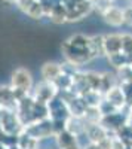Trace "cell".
I'll list each match as a JSON object with an SVG mask.
<instances>
[{"label":"cell","instance_id":"obj_1","mask_svg":"<svg viewBox=\"0 0 132 149\" xmlns=\"http://www.w3.org/2000/svg\"><path fill=\"white\" fill-rule=\"evenodd\" d=\"M61 51H63L65 61H68V63L74 64L77 67L94 60L91 46H89V36L80 34V33L68 37L63 43Z\"/></svg>","mask_w":132,"mask_h":149},{"label":"cell","instance_id":"obj_2","mask_svg":"<svg viewBox=\"0 0 132 149\" xmlns=\"http://www.w3.org/2000/svg\"><path fill=\"white\" fill-rule=\"evenodd\" d=\"M0 128L3 133L10 134V136H18L22 130L24 125L16 113V110L14 109H0Z\"/></svg>","mask_w":132,"mask_h":149},{"label":"cell","instance_id":"obj_3","mask_svg":"<svg viewBox=\"0 0 132 149\" xmlns=\"http://www.w3.org/2000/svg\"><path fill=\"white\" fill-rule=\"evenodd\" d=\"M24 131L28 133L31 137L42 140V139H47V137H54L55 136V130H54V121L47 116L43 119H39L36 122H31L28 125L24 127Z\"/></svg>","mask_w":132,"mask_h":149},{"label":"cell","instance_id":"obj_4","mask_svg":"<svg viewBox=\"0 0 132 149\" xmlns=\"http://www.w3.org/2000/svg\"><path fill=\"white\" fill-rule=\"evenodd\" d=\"M46 106H47V113H49V118L52 121H65L70 116V110H68L67 102L59 94H56L52 100L47 102Z\"/></svg>","mask_w":132,"mask_h":149},{"label":"cell","instance_id":"obj_5","mask_svg":"<svg viewBox=\"0 0 132 149\" xmlns=\"http://www.w3.org/2000/svg\"><path fill=\"white\" fill-rule=\"evenodd\" d=\"M10 86L15 88L18 91H22L25 94H30L33 90V78H31V73L24 69L19 67L16 69L14 73H12V79H10Z\"/></svg>","mask_w":132,"mask_h":149},{"label":"cell","instance_id":"obj_6","mask_svg":"<svg viewBox=\"0 0 132 149\" xmlns=\"http://www.w3.org/2000/svg\"><path fill=\"white\" fill-rule=\"evenodd\" d=\"M31 97L34 98L36 102L39 103H47L49 100H52V98L58 94V90L56 86L54 85V82H47V81H43L40 84H37L34 86V88L31 90Z\"/></svg>","mask_w":132,"mask_h":149},{"label":"cell","instance_id":"obj_7","mask_svg":"<svg viewBox=\"0 0 132 149\" xmlns=\"http://www.w3.org/2000/svg\"><path fill=\"white\" fill-rule=\"evenodd\" d=\"M94 10L91 0H79L74 5L67 8V22H76L86 18Z\"/></svg>","mask_w":132,"mask_h":149},{"label":"cell","instance_id":"obj_8","mask_svg":"<svg viewBox=\"0 0 132 149\" xmlns=\"http://www.w3.org/2000/svg\"><path fill=\"white\" fill-rule=\"evenodd\" d=\"M101 17L111 27H120V26H123V10L120 8L114 6V5H110L101 14Z\"/></svg>","mask_w":132,"mask_h":149},{"label":"cell","instance_id":"obj_9","mask_svg":"<svg viewBox=\"0 0 132 149\" xmlns=\"http://www.w3.org/2000/svg\"><path fill=\"white\" fill-rule=\"evenodd\" d=\"M85 134H86V137L91 143H100L105 137H109V133H107V130L100 122L98 124H86Z\"/></svg>","mask_w":132,"mask_h":149},{"label":"cell","instance_id":"obj_10","mask_svg":"<svg viewBox=\"0 0 132 149\" xmlns=\"http://www.w3.org/2000/svg\"><path fill=\"white\" fill-rule=\"evenodd\" d=\"M104 49H105V57L120 52L122 51V34L113 33V34L104 36Z\"/></svg>","mask_w":132,"mask_h":149},{"label":"cell","instance_id":"obj_11","mask_svg":"<svg viewBox=\"0 0 132 149\" xmlns=\"http://www.w3.org/2000/svg\"><path fill=\"white\" fill-rule=\"evenodd\" d=\"M104 98L109 100L111 104H114L117 109H123L126 106V98H125V94L122 91V88L119 85L113 86L111 90H109L105 94H104Z\"/></svg>","mask_w":132,"mask_h":149},{"label":"cell","instance_id":"obj_12","mask_svg":"<svg viewBox=\"0 0 132 149\" xmlns=\"http://www.w3.org/2000/svg\"><path fill=\"white\" fill-rule=\"evenodd\" d=\"M0 103L5 109H14L16 107V98L12 86H0Z\"/></svg>","mask_w":132,"mask_h":149},{"label":"cell","instance_id":"obj_13","mask_svg":"<svg viewBox=\"0 0 132 149\" xmlns=\"http://www.w3.org/2000/svg\"><path fill=\"white\" fill-rule=\"evenodd\" d=\"M61 64L54 63V61H49V63H45L42 66V78L43 81L47 82H54L59 74H61Z\"/></svg>","mask_w":132,"mask_h":149},{"label":"cell","instance_id":"obj_14","mask_svg":"<svg viewBox=\"0 0 132 149\" xmlns=\"http://www.w3.org/2000/svg\"><path fill=\"white\" fill-rule=\"evenodd\" d=\"M85 127H86V122L82 118H76L70 115L65 119V130L73 133L74 136H80L82 133H85Z\"/></svg>","mask_w":132,"mask_h":149},{"label":"cell","instance_id":"obj_15","mask_svg":"<svg viewBox=\"0 0 132 149\" xmlns=\"http://www.w3.org/2000/svg\"><path fill=\"white\" fill-rule=\"evenodd\" d=\"M89 46L94 58L97 57H105V49H104V36L102 34H95L89 36Z\"/></svg>","mask_w":132,"mask_h":149},{"label":"cell","instance_id":"obj_16","mask_svg":"<svg viewBox=\"0 0 132 149\" xmlns=\"http://www.w3.org/2000/svg\"><path fill=\"white\" fill-rule=\"evenodd\" d=\"M54 137L56 139V145H58L59 149H64V148H67V146H70V145L79 142V140H77V136H74L73 133H70V131H67L65 128L61 130V131H58Z\"/></svg>","mask_w":132,"mask_h":149},{"label":"cell","instance_id":"obj_17","mask_svg":"<svg viewBox=\"0 0 132 149\" xmlns=\"http://www.w3.org/2000/svg\"><path fill=\"white\" fill-rule=\"evenodd\" d=\"M49 18L52 22L55 24H63V22H67V6L64 5V2H59L56 3L52 10H51V14H49Z\"/></svg>","mask_w":132,"mask_h":149},{"label":"cell","instance_id":"obj_18","mask_svg":"<svg viewBox=\"0 0 132 149\" xmlns=\"http://www.w3.org/2000/svg\"><path fill=\"white\" fill-rule=\"evenodd\" d=\"M39 142L37 139L31 137V136L25 131H21L16 137V145L21 148V149H39Z\"/></svg>","mask_w":132,"mask_h":149},{"label":"cell","instance_id":"obj_19","mask_svg":"<svg viewBox=\"0 0 132 149\" xmlns=\"http://www.w3.org/2000/svg\"><path fill=\"white\" fill-rule=\"evenodd\" d=\"M54 85L56 86L58 93H65V91H71V88H73V76L68 73H64L61 72V74L54 81ZM73 93V91H71Z\"/></svg>","mask_w":132,"mask_h":149},{"label":"cell","instance_id":"obj_20","mask_svg":"<svg viewBox=\"0 0 132 149\" xmlns=\"http://www.w3.org/2000/svg\"><path fill=\"white\" fill-rule=\"evenodd\" d=\"M83 79L91 90H97L101 93V73L98 72H82Z\"/></svg>","mask_w":132,"mask_h":149},{"label":"cell","instance_id":"obj_21","mask_svg":"<svg viewBox=\"0 0 132 149\" xmlns=\"http://www.w3.org/2000/svg\"><path fill=\"white\" fill-rule=\"evenodd\" d=\"M119 85V79H117V74H113L110 72H105L101 73V94L104 95L109 90H111L113 86Z\"/></svg>","mask_w":132,"mask_h":149},{"label":"cell","instance_id":"obj_22","mask_svg":"<svg viewBox=\"0 0 132 149\" xmlns=\"http://www.w3.org/2000/svg\"><path fill=\"white\" fill-rule=\"evenodd\" d=\"M101 118H102V115H101L98 106H88V109H86L82 119L86 124H98L101 121Z\"/></svg>","mask_w":132,"mask_h":149},{"label":"cell","instance_id":"obj_23","mask_svg":"<svg viewBox=\"0 0 132 149\" xmlns=\"http://www.w3.org/2000/svg\"><path fill=\"white\" fill-rule=\"evenodd\" d=\"M107 60H109L110 66H113L116 70H120V69L129 66L128 64V60H126V57H125V54L122 51L120 52H116V54H111V55H107Z\"/></svg>","mask_w":132,"mask_h":149},{"label":"cell","instance_id":"obj_24","mask_svg":"<svg viewBox=\"0 0 132 149\" xmlns=\"http://www.w3.org/2000/svg\"><path fill=\"white\" fill-rule=\"evenodd\" d=\"M122 52L128 60V64L132 66V34L131 33L122 34Z\"/></svg>","mask_w":132,"mask_h":149},{"label":"cell","instance_id":"obj_25","mask_svg":"<svg viewBox=\"0 0 132 149\" xmlns=\"http://www.w3.org/2000/svg\"><path fill=\"white\" fill-rule=\"evenodd\" d=\"M82 97H83V100L86 102V104L88 106H98L100 104V102L102 100V94L100 93V91H97V90H88V91H85L83 94H80Z\"/></svg>","mask_w":132,"mask_h":149},{"label":"cell","instance_id":"obj_26","mask_svg":"<svg viewBox=\"0 0 132 149\" xmlns=\"http://www.w3.org/2000/svg\"><path fill=\"white\" fill-rule=\"evenodd\" d=\"M98 109H100V112H101V115H102V116H104V115L114 113V112L120 110V109H117L114 104H111L109 100H105L104 97H102V100H101V102H100V104H98Z\"/></svg>","mask_w":132,"mask_h":149},{"label":"cell","instance_id":"obj_27","mask_svg":"<svg viewBox=\"0 0 132 149\" xmlns=\"http://www.w3.org/2000/svg\"><path fill=\"white\" fill-rule=\"evenodd\" d=\"M27 15H28L30 18H33V19H40V18L45 17L42 3L39 2V0H36V2H34V5L30 8V10H28V14H27Z\"/></svg>","mask_w":132,"mask_h":149},{"label":"cell","instance_id":"obj_28","mask_svg":"<svg viewBox=\"0 0 132 149\" xmlns=\"http://www.w3.org/2000/svg\"><path fill=\"white\" fill-rule=\"evenodd\" d=\"M91 3H92V8L97 10L98 14H102L110 5H113V3L109 2V0H91Z\"/></svg>","mask_w":132,"mask_h":149},{"label":"cell","instance_id":"obj_29","mask_svg":"<svg viewBox=\"0 0 132 149\" xmlns=\"http://www.w3.org/2000/svg\"><path fill=\"white\" fill-rule=\"evenodd\" d=\"M34 2L36 0H15V6L21 10V12H24V14H28V10H30V8L34 5Z\"/></svg>","mask_w":132,"mask_h":149},{"label":"cell","instance_id":"obj_30","mask_svg":"<svg viewBox=\"0 0 132 149\" xmlns=\"http://www.w3.org/2000/svg\"><path fill=\"white\" fill-rule=\"evenodd\" d=\"M123 24L132 27V5L128 8H123Z\"/></svg>","mask_w":132,"mask_h":149},{"label":"cell","instance_id":"obj_31","mask_svg":"<svg viewBox=\"0 0 132 149\" xmlns=\"http://www.w3.org/2000/svg\"><path fill=\"white\" fill-rule=\"evenodd\" d=\"M83 149H101L100 148V145H97V143H86L85 146H83Z\"/></svg>","mask_w":132,"mask_h":149},{"label":"cell","instance_id":"obj_32","mask_svg":"<svg viewBox=\"0 0 132 149\" xmlns=\"http://www.w3.org/2000/svg\"><path fill=\"white\" fill-rule=\"evenodd\" d=\"M64 149H83V148H82V146H80V143L77 142V143H73V145H70V146L64 148Z\"/></svg>","mask_w":132,"mask_h":149},{"label":"cell","instance_id":"obj_33","mask_svg":"<svg viewBox=\"0 0 132 149\" xmlns=\"http://www.w3.org/2000/svg\"><path fill=\"white\" fill-rule=\"evenodd\" d=\"M8 149H21L16 143H14V145H10V146H8Z\"/></svg>","mask_w":132,"mask_h":149},{"label":"cell","instance_id":"obj_34","mask_svg":"<svg viewBox=\"0 0 132 149\" xmlns=\"http://www.w3.org/2000/svg\"><path fill=\"white\" fill-rule=\"evenodd\" d=\"M0 149H8V146H6L5 143H2V142H0Z\"/></svg>","mask_w":132,"mask_h":149},{"label":"cell","instance_id":"obj_35","mask_svg":"<svg viewBox=\"0 0 132 149\" xmlns=\"http://www.w3.org/2000/svg\"><path fill=\"white\" fill-rule=\"evenodd\" d=\"M3 2H6V3H15V0H3Z\"/></svg>","mask_w":132,"mask_h":149},{"label":"cell","instance_id":"obj_36","mask_svg":"<svg viewBox=\"0 0 132 149\" xmlns=\"http://www.w3.org/2000/svg\"><path fill=\"white\" fill-rule=\"evenodd\" d=\"M109 2H110V3H114V2H116V0H109Z\"/></svg>","mask_w":132,"mask_h":149},{"label":"cell","instance_id":"obj_37","mask_svg":"<svg viewBox=\"0 0 132 149\" xmlns=\"http://www.w3.org/2000/svg\"><path fill=\"white\" fill-rule=\"evenodd\" d=\"M0 109H2V103H0Z\"/></svg>","mask_w":132,"mask_h":149},{"label":"cell","instance_id":"obj_38","mask_svg":"<svg viewBox=\"0 0 132 149\" xmlns=\"http://www.w3.org/2000/svg\"><path fill=\"white\" fill-rule=\"evenodd\" d=\"M0 131H2V128H0Z\"/></svg>","mask_w":132,"mask_h":149},{"label":"cell","instance_id":"obj_39","mask_svg":"<svg viewBox=\"0 0 132 149\" xmlns=\"http://www.w3.org/2000/svg\"><path fill=\"white\" fill-rule=\"evenodd\" d=\"M131 69H132V66H131Z\"/></svg>","mask_w":132,"mask_h":149}]
</instances>
